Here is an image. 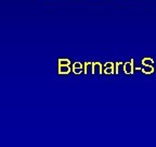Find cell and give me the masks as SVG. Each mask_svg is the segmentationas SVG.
<instances>
[]
</instances>
